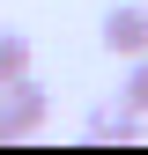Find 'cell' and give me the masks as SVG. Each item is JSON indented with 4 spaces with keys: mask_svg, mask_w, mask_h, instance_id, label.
I'll return each instance as SVG.
<instances>
[{
    "mask_svg": "<svg viewBox=\"0 0 148 155\" xmlns=\"http://www.w3.org/2000/svg\"><path fill=\"white\" fill-rule=\"evenodd\" d=\"M45 111H52V96L37 74H15V81H0V140H22V133L45 126Z\"/></svg>",
    "mask_w": 148,
    "mask_h": 155,
    "instance_id": "cell-1",
    "label": "cell"
},
{
    "mask_svg": "<svg viewBox=\"0 0 148 155\" xmlns=\"http://www.w3.org/2000/svg\"><path fill=\"white\" fill-rule=\"evenodd\" d=\"M104 52H119V59H141L148 52V0H119L104 15Z\"/></svg>",
    "mask_w": 148,
    "mask_h": 155,
    "instance_id": "cell-2",
    "label": "cell"
},
{
    "mask_svg": "<svg viewBox=\"0 0 148 155\" xmlns=\"http://www.w3.org/2000/svg\"><path fill=\"white\" fill-rule=\"evenodd\" d=\"M141 126H148V118H141V111H126V104H89V118H82L89 140H133Z\"/></svg>",
    "mask_w": 148,
    "mask_h": 155,
    "instance_id": "cell-3",
    "label": "cell"
},
{
    "mask_svg": "<svg viewBox=\"0 0 148 155\" xmlns=\"http://www.w3.org/2000/svg\"><path fill=\"white\" fill-rule=\"evenodd\" d=\"M15 74H30V37L0 30V81H15Z\"/></svg>",
    "mask_w": 148,
    "mask_h": 155,
    "instance_id": "cell-4",
    "label": "cell"
},
{
    "mask_svg": "<svg viewBox=\"0 0 148 155\" xmlns=\"http://www.w3.org/2000/svg\"><path fill=\"white\" fill-rule=\"evenodd\" d=\"M119 104L148 118V52H141V59H126V89H119Z\"/></svg>",
    "mask_w": 148,
    "mask_h": 155,
    "instance_id": "cell-5",
    "label": "cell"
}]
</instances>
